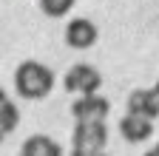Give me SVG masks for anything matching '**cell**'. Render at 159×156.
Masks as SVG:
<instances>
[{
	"label": "cell",
	"instance_id": "6da1fadb",
	"mask_svg": "<svg viewBox=\"0 0 159 156\" xmlns=\"http://www.w3.org/2000/svg\"><path fill=\"white\" fill-rule=\"evenodd\" d=\"M54 71L37 60H26L14 68V91L23 100H43L54 91Z\"/></svg>",
	"mask_w": 159,
	"mask_h": 156
},
{
	"label": "cell",
	"instance_id": "7a4b0ae2",
	"mask_svg": "<svg viewBox=\"0 0 159 156\" xmlns=\"http://www.w3.org/2000/svg\"><path fill=\"white\" fill-rule=\"evenodd\" d=\"M108 145V128L105 119H88L77 122L71 133V156H99Z\"/></svg>",
	"mask_w": 159,
	"mask_h": 156
},
{
	"label": "cell",
	"instance_id": "3957f363",
	"mask_svg": "<svg viewBox=\"0 0 159 156\" xmlns=\"http://www.w3.org/2000/svg\"><path fill=\"white\" fill-rule=\"evenodd\" d=\"M99 85H102V74H99L94 65L88 63H77L66 71L63 77V88L68 94H77V96H88V94H97Z\"/></svg>",
	"mask_w": 159,
	"mask_h": 156
},
{
	"label": "cell",
	"instance_id": "277c9868",
	"mask_svg": "<svg viewBox=\"0 0 159 156\" xmlns=\"http://www.w3.org/2000/svg\"><path fill=\"white\" fill-rule=\"evenodd\" d=\"M111 111L108 96L88 94V96H77V102H71V116L77 122H88V119H105Z\"/></svg>",
	"mask_w": 159,
	"mask_h": 156
},
{
	"label": "cell",
	"instance_id": "5b68a950",
	"mask_svg": "<svg viewBox=\"0 0 159 156\" xmlns=\"http://www.w3.org/2000/svg\"><path fill=\"white\" fill-rule=\"evenodd\" d=\"M97 37H99V31H97V26L88 20V17H77V20H71L66 26V43L71 48H77V51L91 48L97 43Z\"/></svg>",
	"mask_w": 159,
	"mask_h": 156
},
{
	"label": "cell",
	"instance_id": "8992f818",
	"mask_svg": "<svg viewBox=\"0 0 159 156\" xmlns=\"http://www.w3.org/2000/svg\"><path fill=\"white\" fill-rule=\"evenodd\" d=\"M128 114L145 116V119H156L159 116V94L156 88H136L128 94Z\"/></svg>",
	"mask_w": 159,
	"mask_h": 156
},
{
	"label": "cell",
	"instance_id": "52a82bcc",
	"mask_svg": "<svg viewBox=\"0 0 159 156\" xmlns=\"http://www.w3.org/2000/svg\"><path fill=\"white\" fill-rule=\"evenodd\" d=\"M119 133H122V139L131 142V145L148 142L151 133H153V119H145V116H136V114H125L122 119H119Z\"/></svg>",
	"mask_w": 159,
	"mask_h": 156
},
{
	"label": "cell",
	"instance_id": "ba28073f",
	"mask_svg": "<svg viewBox=\"0 0 159 156\" xmlns=\"http://www.w3.org/2000/svg\"><path fill=\"white\" fill-rule=\"evenodd\" d=\"M20 156H63L60 142H54L46 133H34L20 145Z\"/></svg>",
	"mask_w": 159,
	"mask_h": 156
},
{
	"label": "cell",
	"instance_id": "9c48e42d",
	"mask_svg": "<svg viewBox=\"0 0 159 156\" xmlns=\"http://www.w3.org/2000/svg\"><path fill=\"white\" fill-rule=\"evenodd\" d=\"M17 122H20V111L9 100V94H0V131H3V136H9L17 128Z\"/></svg>",
	"mask_w": 159,
	"mask_h": 156
},
{
	"label": "cell",
	"instance_id": "30bf717a",
	"mask_svg": "<svg viewBox=\"0 0 159 156\" xmlns=\"http://www.w3.org/2000/svg\"><path fill=\"white\" fill-rule=\"evenodd\" d=\"M77 0H40V9H43V14L48 17H66L71 9H74Z\"/></svg>",
	"mask_w": 159,
	"mask_h": 156
},
{
	"label": "cell",
	"instance_id": "8fae6325",
	"mask_svg": "<svg viewBox=\"0 0 159 156\" xmlns=\"http://www.w3.org/2000/svg\"><path fill=\"white\" fill-rule=\"evenodd\" d=\"M145 156H159V142H156L153 148H148V150H145Z\"/></svg>",
	"mask_w": 159,
	"mask_h": 156
},
{
	"label": "cell",
	"instance_id": "7c38bea8",
	"mask_svg": "<svg viewBox=\"0 0 159 156\" xmlns=\"http://www.w3.org/2000/svg\"><path fill=\"white\" fill-rule=\"evenodd\" d=\"M153 88H156V94H159V80H156V85H153Z\"/></svg>",
	"mask_w": 159,
	"mask_h": 156
},
{
	"label": "cell",
	"instance_id": "4fadbf2b",
	"mask_svg": "<svg viewBox=\"0 0 159 156\" xmlns=\"http://www.w3.org/2000/svg\"><path fill=\"white\" fill-rule=\"evenodd\" d=\"M99 156H105V153H99Z\"/></svg>",
	"mask_w": 159,
	"mask_h": 156
}]
</instances>
